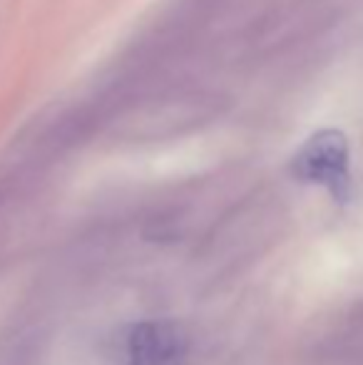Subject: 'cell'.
<instances>
[{"mask_svg":"<svg viewBox=\"0 0 363 365\" xmlns=\"http://www.w3.org/2000/svg\"><path fill=\"white\" fill-rule=\"evenodd\" d=\"M224 107L227 100L219 92L182 82L145 90L142 95L122 100L110 112H115L112 127L120 137L160 140L207 125L224 112Z\"/></svg>","mask_w":363,"mask_h":365,"instance_id":"cell-1","label":"cell"},{"mask_svg":"<svg viewBox=\"0 0 363 365\" xmlns=\"http://www.w3.org/2000/svg\"><path fill=\"white\" fill-rule=\"evenodd\" d=\"M301 182L326 187L336 199L349 194V142L341 132L321 130L304 142L291 162Z\"/></svg>","mask_w":363,"mask_h":365,"instance_id":"cell-2","label":"cell"},{"mask_svg":"<svg viewBox=\"0 0 363 365\" xmlns=\"http://www.w3.org/2000/svg\"><path fill=\"white\" fill-rule=\"evenodd\" d=\"M127 365H187L189 338L177 321H142L125 338Z\"/></svg>","mask_w":363,"mask_h":365,"instance_id":"cell-3","label":"cell"}]
</instances>
